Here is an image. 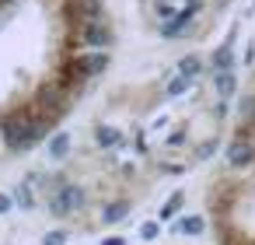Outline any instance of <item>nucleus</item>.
Returning <instances> with one entry per match:
<instances>
[{"label":"nucleus","instance_id":"nucleus-12","mask_svg":"<svg viewBox=\"0 0 255 245\" xmlns=\"http://www.w3.org/2000/svg\"><path fill=\"white\" fill-rule=\"evenodd\" d=\"M189 84H192V81H189V77H182V74H178V77H171V81H168V88H164V98H178V95H185V91H189Z\"/></svg>","mask_w":255,"mask_h":245},{"label":"nucleus","instance_id":"nucleus-6","mask_svg":"<svg viewBox=\"0 0 255 245\" xmlns=\"http://www.w3.org/2000/svg\"><path fill=\"white\" fill-rule=\"evenodd\" d=\"M238 116H241V126H245V130L255 126V95H245V98L238 102Z\"/></svg>","mask_w":255,"mask_h":245},{"label":"nucleus","instance_id":"nucleus-22","mask_svg":"<svg viewBox=\"0 0 255 245\" xmlns=\"http://www.w3.org/2000/svg\"><path fill=\"white\" fill-rule=\"evenodd\" d=\"M11 4H14V0H0V7H11Z\"/></svg>","mask_w":255,"mask_h":245},{"label":"nucleus","instance_id":"nucleus-18","mask_svg":"<svg viewBox=\"0 0 255 245\" xmlns=\"http://www.w3.org/2000/svg\"><path fill=\"white\" fill-rule=\"evenodd\" d=\"M42 245H67V235H63V231H49V235L42 238Z\"/></svg>","mask_w":255,"mask_h":245},{"label":"nucleus","instance_id":"nucleus-4","mask_svg":"<svg viewBox=\"0 0 255 245\" xmlns=\"http://www.w3.org/2000/svg\"><path fill=\"white\" fill-rule=\"evenodd\" d=\"M227 165H231V168H248V165H255V144H252V137L238 133V137L227 144Z\"/></svg>","mask_w":255,"mask_h":245},{"label":"nucleus","instance_id":"nucleus-1","mask_svg":"<svg viewBox=\"0 0 255 245\" xmlns=\"http://www.w3.org/2000/svg\"><path fill=\"white\" fill-rule=\"evenodd\" d=\"M53 130V123L46 119H35L25 105L21 109H4L0 112V137L11 151H32L46 133Z\"/></svg>","mask_w":255,"mask_h":245},{"label":"nucleus","instance_id":"nucleus-20","mask_svg":"<svg viewBox=\"0 0 255 245\" xmlns=\"http://www.w3.org/2000/svg\"><path fill=\"white\" fill-rule=\"evenodd\" d=\"M11 203H14V200H11L7 193H0V214H7V210H11Z\"/></svg>","mask_w":255,"mask_h":245},{"label":"nucleus","instance_id":"nucleus-11","mask_svg":"<svg viewBox=\"0 0 255 245\" xmlns=\"http://www.w3.org/2000/svg\"><path fill=\"white\" fill-rule=\"evenodd\" d=\"M231 63H234V53H231V42H224V46L213 53V67H217V70H231Z\"/></svg>","mask_w":255,"mask_h":245},{"label":"nucleus","instance_id":"nucleus-16","mask_svg":"<svg viewBox=\"0 0 255 245\" xmlns=\"http://www.w3.org/2000/svg\"><path fill=\"white\" fill-rule=\"evenodd\" d=\"M14 200H18L21 207H32V203H35V200H32V189H28V186H18V193H14Z\"/></svg>","mask_w":255,"mask_h":245},{"label":"nucleus","instance_id":"nucleus-13","mask_svg":"<svg viewBox=\"0 0 255 245\" xmlns=\"http://www.w3.org/2000/svg\"><path fill=\"white\" fill-rule=\"evenodd\" d=\"M67 151H70V137H67V133H56V137L49 140V154L60 161V158H67Z\"/></svg>","mask_w":255,"mask_h":245},{"label":"nucleus","instance_id":"nucleus-10","mask_svg":"<svg viewBox=\"0 0 255 245\" xmlns=\"http://www.w3.org/2000/svg\"><path fill=\"white\" fill-rule=\"evenodd\" d=\"M220 245H248V235H241L238 228L224 224V228H220Z\"/></svg>","mask_w":255,"mask_h":245},{"label":"nucleus","instance_id":"nucleus-21","mask_svg":"<svg viewBox=\"0 0 255 245\" xmlns=\"http://www.w3.org/2000/svg\"><path fill=\"white\" fill-rule=\"evenodd\" d=\"M102 245H126V238H119V235H112V238H105Z\"/></svg>","mask_w":255,"mask_h":245},{"label":"nucleus","instance_id":"nucleus-5","mask_svg":"<svg viewBox=\"0 0 255 245\" xmlns=\"http://www.w3.org/2000/svg\"><path fill=\"white\" fill-rule=\"evenodd\" d=\"M213 88H217L220 102H224V98H231V95H234V88H238L234 70H217V74H213Z\"/></svg>","mask_w":255,"mask_h":245},{"label":"nucleus","instance_id":"nucleus-15","mask_svg":"<svg viewBox=\"0 0 255 245\" xmlns=\"http://www.w3.org/2000/svg\"><path fill=\"white\" fill-rule=\"evenodd\" d=\"M182 196H185V193H175V196H171V203H168V207L161 210V221H168V217H175V210L182 207Z\"/></svg>","mask_w":255,"mask_h":245},{"label":"nucleus","instance_id":"nucleus-8","mask_svg":"<svg viewBox=\"0 0 255 245\" xmlns=\"http://www.w3.org/2000/svg\"><path fill=\"white\" fill-rule=\"evenodd\" d=\"M95 137H98V147H116V144L123 140V133H119L116 126H105V123L95 130Z\"/></svg>","mask_w":255,"mask_h":245},{"label":"nucleus","instance_id":"nucleus-19","mask_svg":"<svg viewBox=\"0 0 255 245\" xmlns=\"http://www.w3.org/2000/svg\"><path fill=\"white\" fill-rule=\"evenodd\" d=\"M213 147H217V144H213V140H206V144L196 151V158H210V154H213Z\"/></svg>","mask_w":255,"mask_h":245},{"label":"nucleus","instance_id":"nucleus-17","mask_svg":"<svg viewBox=\"0 0 255 245\" xmlns=\"http://www.w3.org/2000/svg\"><path fill=\"white\" fill-rule=\"evenodd\" d=\"M157 231H161V228H157V221H147V224L140 228V235H143L147 242H154V238H157Z\"/></svg>","mask_w":255,"mask_h":245},{"label":"nucleus","instance_id":"nucleus-7","mask_svg":"<svg viewBox=\"0 0 255 245\" xmlns=\"http://www.w3.org/2000/svg\"><path fill=\"white\" fill-rule=\"evenodd\" d=\"M178 74L189 77V81L199 77V74H203V60H199V56H182V60H178Z\"/></svg>","mask_w":255,"mask_h":245},{"label":"nucleus","instance_id":"nucleus-14","mask_svg":"<svg viewBox=\"0 0 255 245\" xmlns=\"http://www.w3.org/2000/svg\"><path fill=\"white\" fill-rule=\"evenodd\" d=\"M175 231H178V235H199V231H203V217H196V214H192V217H182V221L175 224Z\"/></svg>","mask_w":255,"mask_h":245},{"label":"nucleus","instance_id":"nucleus-2","mask_svg":"<svg viewBox=\"0 0 255 245\" xmlns=\"http://www.w3.org/2000/svg\"><path fill=\"white\" fill-rule=\"evenodd\" d=\"M74 39H77V49H109L116 32H112V21L98 18V21H84L81 28H74Z\"/></svg>","mask_w":255,"mask_h":245},{"label":"nucleus","instance_id":"nucleus-9","mask_svg":"<svg viewBox=\"0 0 255 245\" xmlns=\"http://www.w3.org/2000/svg\"><path fill=\"white\" fill-rule=\"evenodd\" d=\"M126 214H129V203H126V200H116V203L105 207V224H116V221H123Z\"/></svg>","mask_w":255,"mask_h":245},{"label":"nucleus","instance_id":"nucleus-3","mask_svg":"<svg viewBox=\"0 0 255 245\" xmlns=\"http://www.w3.org/2000/svg\"><path fill=\"white\" fill-rule=\"evenodd\" d=\"M81 203H84V189H81V186H70V182H63V186L53 189V196H49V210H53L56 217H70Z\"/></svg>","mask_w":255,"mask_h":245}]
</instances>
